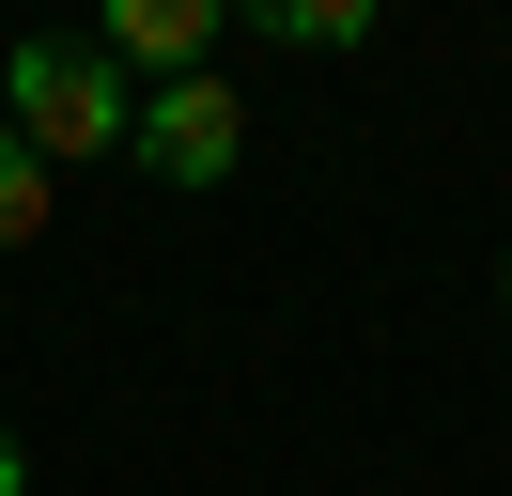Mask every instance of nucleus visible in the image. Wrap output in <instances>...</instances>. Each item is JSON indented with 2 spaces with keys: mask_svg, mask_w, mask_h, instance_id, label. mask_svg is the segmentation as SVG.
<instances>
[{
  "mask_svg": "<svg viewBox=\"0 0 512 496\" xmlns=\"http://www.w3.org/2000/svg\"><path fill=\"white\" fill-rule=\"evenodd\" d=\"M47 186H63V171H47L32 140H0V248H32V233H47Z\"/></svg>",
  "mask_w": 512,
  "mask_h": 496,
  "instance_id": "obj_5",
  "label": "nucleus"
},
{
  "mask_svg": "<svg viewBox=\"0 0 512 496\" xmlns=\"http://www.w3.org/2000/svg\"><path fill=\"white\" fill-rule=\"evenodd\" d=\"M140 93L109 78L94 31H32V47H0V140H32L47 171H78V155H125Z\"/></svg>",
  "mask_w": 512,
  "mask_h": 496,
  "instance_id": "obj_1",
  "label": "nucleus"
},
{
  "mask_svg": "<svg viewBox=\"0 0 512 496\" xmlns=\"http://www.w3.org/2000/svg\"><path fill=\"white\" fill-rule=\"evenodd\" d=\"M264 47H373V0H249Z\"/></svg>",
  "mask_w": 512,
  "mask_h": 496,
  "instance_id": "obj_4",
  "label": "nucleus"
},
{
  "mask_svg": "<svg viewBox=\"0 0 512 496\" xmlns=\"http://www.w3.org/2000/svg\"><path fill=\"white\" fill-rule=\"evenodd\" d=\"M125 155H140L156 186H233V155H249V109H233V78H171V93H140Z\"/></svg>",
  "mask_w": 512,
  "mask_h": 496,
  "instance_id": "obj_2",
  "label": "nucleus"
},
{
  "mask_svg": "<svg viewBox=\"0 0 512 496\" xmlns=\"http://www.w3.org/2000/svg\"><path fill=\"white\" fill-rule=\"evenodd\" d=\"M94 47H109L125 93H140V78H156V93H171V78H218V16H202V0H109Z\"/></svg>",
  "mask_w": 512,
  "mask_h": 496,
  "instance_id": "obj_3",
  "label": "nucleus"
},
{
  "mask_svg": "<svg viewBox=\"0 0 512 496\" xmlns=\"http://www.w3.org/2000/svg\"><path fill=\"white\" fill-rule=\"evenodd\" d=\"M0 496H32V450H16V434H0Z\"/></svg>",
  "mask_w": 512,
  "mask_h": 496,
  "instance_id": "obj_6",
  "label": "nucleus"
},
{
  "mask_svg": "<svg viewBox=\"0 0 512 496\" xmlns=\"http://www.w3.org/2000/svg\"><path fill=\"white\" fill-rule=\"evenodd\" d=\"M497 310H512V264H497Z\"/></svg>",
  "mask_w": 512,
  "mask_h": 496,
  "instance_id": "obj_7",
  "label": "nucleus"
}]
</instances>
